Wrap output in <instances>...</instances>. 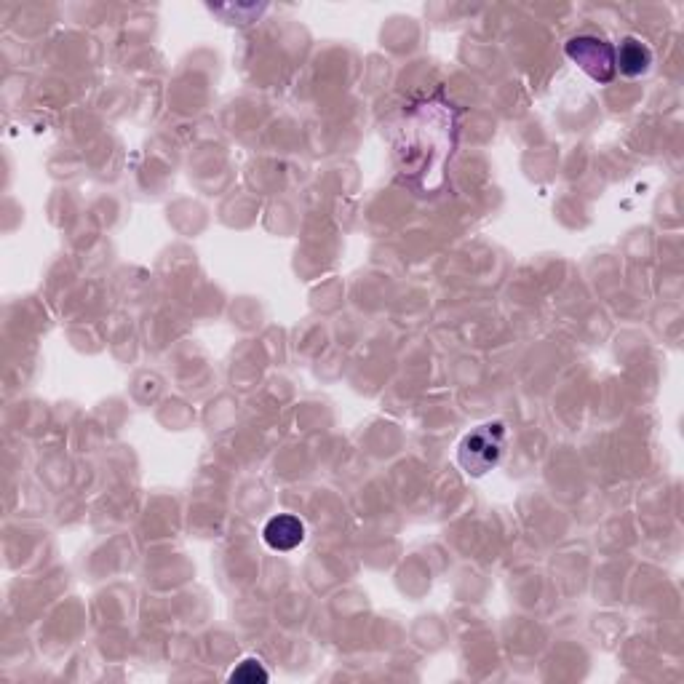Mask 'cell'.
<instances>
[{"label":"cell","instance_id":"6da1fadb","mask_svg":"<svg viewBox=\"0 0 684 684\" xmlns=\"http://www.w3.org/2000/svg\"><path fill=\"white\" fill-rule=\"evenodd\" d=\"M505 449V425L484 423L465 433L457 447V463L468 476H484L500 463Z\"/></svg>","mask_w":684,"mask_h":684},{"label":"cell","instance_id":"7a4b0ae2","mask_svg":"<svg viewBox=\"0 0 684 684\" xmlns=\"http://www.w3.org/2000/svg\"><path fill=\"white\" fill-rule=\"evenodd\" d=\"M564 51L594 81L610 83L615 78V73H618L615 70V49L607 41H602V38H596V35H578V38H572L567 43Z\"/></svg>","mask_w":684,"mask_h":684},{"label":"cell","instance_id":"3957f363","mask_svg":"<svg viewBox=\"0 0 684 684\" xmlns=\"http://www.w3.org/2000/svg\"><path fill=\"white\" fill-rule=\"evenodd\" d=\"M262 540L268 543L273 551H294L305 540V524L292 516V513H278L273 516L265 530H262Z\"/></svg>","mask_w":684,"mask_h":684},{"label":"cell","instance_id":"277c9868","mask_svg":"<svg viewBox=\"0 0 684 684\" xmlns=\"http://www.w3.org/2000/svg\"><path fill=\"white\" fill-rule=\"evenodd\" d=\"M652 65V51L647 49V43L639 38H626L615 49V70H620L628 78H639L650 70Z\"/></svg>","mask_w":684,"mask_h":684},{"label":"cell","instance_id":"5b68a950","mask_svg":"<svg viewBox=\"0 0 684 684\" xmlns=\"http://www.w3.org/2000/svg\"><path fill=\"white\" fill-rule=\"evenodd\" d=\"M230 682H244V684H257L268 682V671L262 668V663L257 658L241 660V666L236 671H230Z\"/></svg>","mask_w":684,"mask_h":684}]
</instances>
